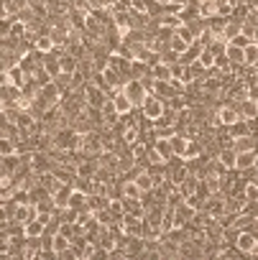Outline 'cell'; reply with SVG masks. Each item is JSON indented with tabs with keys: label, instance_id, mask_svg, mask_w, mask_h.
Returning <instances> with one entry per match:
<instances>
[{
	"label": "cell",
	"instance_id": "14",
	"mask_svg": "<svg viewBox=\"0 0 258 260\" xmlns=\"http://www.w3.org/2000/svg\"><path fill=\"white\" fill-rule=\"evenodd\" d=\"M225 56L233 61V67H238V64H243V59H245V54H243V49L240 46H235L233 41H227L225 44Z\"/></svg>",
	"mask_w": 258,
	"mask_h": 260
},
{
	"label": "cell",
	"instance_id": "21",
	"mask_svg": "<svg viewBox=\"0 0 258 260\" xmlns=\"http://www.w3.org/2000/svg\"><path fill=\"white\" fill-rule=\"evenodd\" d=\"M177 36H179V39H184L187 44H194V41H197V34H194L187 23H182V26L177 28Z\"/></svg>",
	"mask_w": 258,
	"mask_h": 260
},
{
	"label": "cell",
	"instance_id": "6",
	"mask_svg": "<svg viewBox=\"0 0 258 260\" xmlns=\"http://www.w3.org/2000/svg\"><path fill=\"white\" fill-rule=\"evenodd\" d=\"M8 79H11V84H16V87H26L28 84V74L21 69V64H13V67H8Z\"/></svg>",
	"mask_w": 258,
	"mask_h": 260
},
{
	"label": "cell",
	"instance_id": "23",
	"mask_svg": "<svg viewBox=\"0 0 258 260\" xmlns=\"http://www.w3.org/2000/svg\"><path fill=\"white\" fill-rule=\"evenodd\" d=\"M243 194H245L248 202H258V184H255V181H248L245 189H243Z\"/></svg>",
	"mask_w": 258,
	"mask_h": 260
},
{
	"label": "cell",
	"instance_id": "25",
	"mask_svg": "<svg viewBox=\"0 0 258 260\" xmlns=\"http://www.w3.org/2000/svg\"><path fill=\"white\" fill-rule=\"evenodd\" d=\"M225 3H230V6L235 8V6H243V3H248V0H225Z\"/></svg>",
	"mask_w": 258,
	"mask_h": 260
},
{
	"label": "cell",
	"instance_id": "7",
	"mask_svg": "<svg viewBox=\"0 0 258 260\" xmlns=\"http://www.w3.org/2000/svg\"><path fill=\"white\" fill-rule=\"evenodd\" d=\"M151 77H154V79H159V82H169V79L174 77V72H171V64H166V61H159V64H154V67H151Z\"/></svg>",
	"mask_w": 258,
	"mask_h": 260
},
{
	"label": "cell",
	"instance_id": "19",
	"mask_svg": "<svg viewBox=\"0 0 258 260\" xmlns=\"http://www.w3.org/2000/svg\"><path fill=\"white\" fill-rule=\"evenodd\" d=\"M136 184L141 186V191H151V189H154V176L149 174V169H144V171L136 176Z\"/></svg>",
	"mask_w": 258,
	"mask_h": 260
},
{
	"label": "cell",
	"instance_id": "13",
	"mask_svg": "<svg viewBox=\"0 0 258 260\" xmlns=\"http://www.w3.org/2000/svg\"><path fill=\"white\" fill-rule=\"evenodd\" d=\"M120 189H123V197H133V199H141V197H144V191H141V186L136 184V179H123Z\"/></svg>",
	"mask_w": 258,
	"mask_h": 260
},
{
	"label": "cell",
	"instance_id": "18",
	"mask_svg": "<svg viewBox=\"0 0 258 260\" xmlns=\"http://www.w3.org/2000/svg\"><path fill=\"white\" fill-rule=\"evenodd\" d=\"M243 54H245V59H243V64L253 69V67L258 64V44H255V41H250V44H248V46L243 49Z\"/></svg>",
	"mask_w": 258,
	"mask_h": 260
},
{
	"label": "cell",
	"instance_id": "20",
	"mask_svg": "<svg viewBox=\"0 0 258 260\" xmlns=\"http://www.w3.org/2000/svg\"><path fill=\"white\" fill-rule=\"evenodd\" d=\"M69 245H72V240H69L67 235H62V232H56V235L51 237V247H54L56 252H64Z\"/></svg>",
	"mask_w": 258,
	"mask_h": 260
},
{
	"label": "cell",
	"instance_id": "15",
	"mask_svg": "<svg viewBox=\"0 0 258 260\" xmlns=\"http://www.w3.org/2000/svg\"><path fill=\"white\" fill-rule=\"evenodd\" d=\"M169 143H171V151H174V156H184V151H187V143H189V138H187L184 133H174V136L169 138Z\"/></svg>",
	"mask_w": 258,
	"mask_h": 260
},
{
	"label": "cell",
	"instance_id": "17",
	"mask_svg": "<svg viewBox=\"0 0 258 260\" xmlns=\"http://www.w3.org/2000/svg\"><path fill=\"white\" fill-rule=\"evenodd\" d=\"M222 3V0H202L199 3V16L207 21V18H212V16H217V6Z\"/></svg>",
	"mask_w": 258,
	"mask_h": 260
},
{
	"label": "cell",
	"instance_id": "5",
	"mask_svg": "<svg viewBox=\"0 0 258 260\" xmlns=\"http://www.w3.org/2000/svg\"><path fill=\"white\" fill-rule=\"evenodd\" d=\"M255 242H258V237H255L253 232H248V230H240V235H238V240H235V247H238L240 252L250 255V250L255 247Z\"/></svg>",
	"mask_w": 258,
	"mask_h": 260
},
{
	"label": "cell",
	"instance_id": "12",
	"mask_svg": "<svg viewBox=\"0 0 258 260\" xmlns=\"http://www.w3.org/2000/svg\"><path fill=\"white\" fill-rule=\"evenodd\" d=\"M44 232H46V224H44V222H41L39 217L23 224V235H26V237H41Z\"/></svg>",
	"mask_w": 258,
	"mask_h": 260
},
{
	"label": "cell",
	"instance_id": "22",
	"mask_svg": "<svg viewBox=\"0 0 258 260\" xmlns=\"http://www.w3.org/2000/svg\"><path fill=\"white\" fill-rule=\"evenodd\" d=\"M197 61H199V64H202V67H205V69L210 72V69L215 67V54H212L210 49H202V54L197 56Z\"/></svg>",
	"mask_w": 258,
	"mask_h": 260
},
{
	"label": "cell",
	"instance_id": "26",
	"mask_svg": "<svg viewBox=\"0 0 258 260\" xmlns=\"http://www.w3.org/2000/svg\"><path fill=\"white\" fill-rule=\"evenodd\" d=\"M171 3H174V6H182V8H184V6L189 3V0H171Z\"/></svg>",
	"mask_w": 258,
	"mask_h": 260
},
{
	"label": "cell",
	"instance_id": "2",
	"mask_svg": "<svg viewBox=\"0 0 258 260\" xmlns=\"http://www.w3.org/2000/svg\"><path fill=\"white\" fill-rule=\"evenodd\" d=\"M141 110H144V115L149 117V120H156V117H161L164 115V110H166V102L161 100V97H156V94H146V100H144V105H141Z\"/></svg>",
	"mask_w": 258,
	"mask_h": 260
},
{
	"label": "cell",
	"instance_id": "10",
	"mask_svg": "<svg viewBox=\"0 0 258 260\" xmlns=\"http://www.w3.org/2000/svg\"><path fill=\"white\" fill-rule=\"evenodd\" d=\"M255 166V151H240L238 153V161H235V169L238 171H248Z\"/></svg>",
	"mask_w": 258,
	"mask_h": 260
},
{
	"label": "cell",
	"instance_id": "9",
	"mask_svg": "<svg viewBox=\"0 0 258 260\" xmlns=\"http://www.w3.org/2000/svg\"><path fill=\"white\" fill-rule=\"evenodd\" d=\"M225 169H235V161H238V151L235 148H220L217 151V156H215Z\"/></svg>",
	"mask_w": 258,
	"mask_h": 260
},
{
	"label": "cell",
	"instance_id": "4",
	"mask_svg": "<svg viewBox=\"0 0 258 260\" xmlns=\"http://www.w3.org/2000/svg\"><path fill=\"white\" fill-rule=\"evenodd\" d=\"M235 120H240V112H238L235 105H222V107L217 110V122H220L222 127H230Z\"/></svg>",
	"mask_w": 258,
	"mask_h": 260
},
{
	"label": "cell",
	"instance_id": "3",
	"mask_svg": "<svg viewBox=\"0 0 258 260\" xmlns=\"http://www.w3.org/2000/svg\"><path fill=\"white\" fill-rule=\"evenodd\" d=\"M105 100H107V92H105V89H100V87L92 84V82L84 84V102H87L90 107L100 110V107L105 105Z\"/></svg>",
	"mask_w": 258,
	"mask_h": 260
},
{
	"label": "cell",
	"instance_id": "24",
	"mask_svg": "<svg viewBox=\"0 0 258 260\" xmlns=\"http://www.w3.org/2000/svg\"><path fill=\"white\" fill-rule=\"evenodd\" d=\"M230 41H233V44H235V46H240V49H245V46H248V44H250V41H253V39H250V36H245V34H243V31H240V34H238V36H233V39H230Z\"/></svg>",
	"mask_w": 258,
	"mask_h": 260
},
{
	"label": "cell",
	"instance_id": "1",
	"mask_svg": "<svg viewBox=\"0 0 258 260\" xmlns=\"http://www.w3.org/2000/svg\"><path fill=\"white\" fill-rule=\"evenodd\" d=\"M123 92L128 94V100H131L136 107H141V105H144V100H146V94H149V89L144 87V82H141V79H136V77H131L128 82H123Z\"/></svg>",
	"mask_w": 258,
	"mask_h": 260
},
{
	"label": "cell",
	"instance_id": "11",
	"mask_svg": "<svg viewBox=\"0 0 258 260\" xmlns=\"http://www.w3.org/2000/svg\"><path fill=\"white\" fill-rule=\"evenodd\" d=\"M54 39H51V34H39L36 36V41H34V49L36 51H41V54H49V51H54Z\"/></svg>",
	"mask_w": 258,
	"mask_h": 260
},
{
	"label": "cell",
	"instance_id": "16",
	"mask_svg": "<svg viewBox=\"0 0 258 260\" xmlns=\"http://www.w3.org/2000/svg\"><path fill=\"white\" fill-rule=\"evenodd\" d=\"M164 161H169L171 156H174V151H171V143H169V138H156L154 141V146H151Z\"/></svg>",
	"mask_w": 258,
	"mask_h": 260
},
{
	"label": "cell",
	"instance_id": "8",
	"mask_svg": "<svg viewBox=\"0 0 258 260\" xmlns=\"http://www.w3.org/2000/svg\"><path fill=\"white\" fill-rule=\"evenodd\" d=\"M112 102H115V112H118V115H128V112H131V110L136 107L131 100H128V94H125V92H118V94L112 97Z\"/></svg>",
	"mask_w": 258,
	"mask_h": 260
},
{
	"label": "cell",
	"instance_id": "27",
	"mask_svg": "<svg viewBox=\"0 0 258 260\" xmlns=\"http://www.w3.org/2000/svg\"><path fill=\"white\" fill-rule=\"evenodd\" d=\"M255 102H258V100H255Z\"/></svg>",
	"mask_w": 258,
	"mask_h": 260
}]
</instances>
